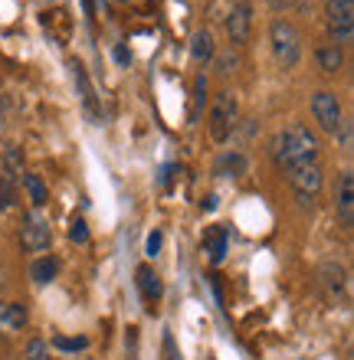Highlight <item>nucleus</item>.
Wrapping results in <instances>:
<instances>
[{
  "label": "nucleus",
  "instance_id": "7ed1b4c3",
  "mask_svg": "<svg viewBox=\"0 0 354 360\" xmlns=\"http://www.w3.org/2000/svg\"><path fill=\"white\" fill-rule=\"evenodd\" d=\"M236 95L233 92H217L210 102V112H207V128H210V138L213 141H227L236 128Z\"/></svg>",
  "mask_w": 354,
  "mask_h": 360
},
{
  "label": "nucleus",
  "instance_id": "b1692460",
  "mask_svg": "<svg viewBox=\"0 0 354 360\" xmlns=\"http://www.w3.org/2000/svg\"><path fill=\"white\" fill-rule=\"evenodd\" d=\"M69 239L72 243H79V246H86L89 243V226L82 217H72V223H69Z\"/></svg>",
  "mask_w": 354,
  "mask_h": 360
},
{
  "label": "nucleus",
  "instance_id": "cd10ccee",
  "mask_svg": "<svg viewBox=\"0 0 354 360\" xmlns=\"http://www.w3.org/2000/svg\"><path fill=\"white\" fill-rule=\"evenodd\" d=\"M7 131V105H4V95H0V134Z\"/></svg>",
  "mask_w": 354,
  "mask_h": 360
},
{
  "label": "nucleus",
  "instance_id": "4468645a",
  "mask_svg": "<svg viewBox=\"0 0 354 360\" xmlns=\"http://www.w3.org/2000/svg\"><path fill=\"white\" fill-rule=\"evenodd\" d=\"M134 278H138V292H141L144 302H158L161 298V275L154 272L151 266H141L138 272H134Z\"/></svg>",
  "mask_w": 354,
  "mask_h": 360
},
{
  "label": "nucleus",
  "instance_id": "6ab92c4d",
  "mask_svg": "<svg viewBox=\"0 0 354 360\" xmlns=\"http://www.w3.org/2000/svg\"><path fill=\"white\" fill-rule=\"evenodd\" d=\"M23 190H27V197L33 207H46L49 193H46V184H43L39 174H23Z\"/></svg>",
  "mask_w": 354,
  "mask_h": 360
},
{
  "label": "nucleus",
  "instance_id": "2eb2a0df",
  "mask_svg": "<svg viewBox=\"0 0 354 360\" xmlns=\"http://www.w3.org/2000/svg\"><path fill=\"white\" fill-rule=\"evenodd\" d=\"M227 243H230L227 226L207 229V236H203V249H207V256H210L213 266H217V262H223V256H227Z\"/></svg>",
  "mask_w": 354,
  "mask_h": 360
},
{
  "label": "nucleus",
  "instance_id": "5701e85b",
  "mask_svg": "<svg viewBox=\"0 0 354 360\" xmlns=\"http://www.w3.org/2000/svg\"><path fill=\"white\" fill-rule=\"evenodd\" d=\"M17 203V190H13V180H7L4 174H0V213L4 210H10Z\"/></svg>",
  "mask_w": 354,
  "mask_h": 360
},
{
  "label": "nucleus",
  "instance_id": "412c9836",
  "mask_svg": "<svg viewBox=\"0 0 354 360\" xmlns=\"http://www.w3.org/2000/svg\"><path fill=\"white\" fill-rule=\"evenodd\" d=\"M23 174V158H20V148L17 144H7L4 148V177L13 180Z\"/></svg>",
  "mask_w": 354,
  "mask_h": 360
},
{
  "label": "nucleus",
  "instance_id": "f257e3e1",
  "mask_svg": "<svg viewBox=\"0 0 354 360\" xmlns=\"http://www.w3.org/2000/svg\"><path fill=\"white\" fill-rule=\"evenodd\" d=\"M272 154H276V164L282 171L296 167V164L318 161V138L312 134V128L296 122L286 131H279V138L272 141Z\"/></svg>",
  "mask_w": 354,
  "mask_h": 360
},
{
  "label": "nucleus",
  "instance_id": "ddd939ff",
  "mask_svg": "<svg viewBox=\"0 0 354 360\" xmlns=\"http://www.w3.org/2000/svg\"><path fill=\"white\" fill-rule=\"evenodd\" d=\"M72 79H76V86H79V95H82V105H86V112L92 115V118H99V98H96V89H92V82H89L86 76V66L82 63H72Z\"/></svg>",
  "mask_w": 354,
  "mask_h": 360
},
{
  "label": "nucleus",
  "instance_id": "39448f33",
  "mask_svg": "<svg viewBox=\"0 0 354 360\" xmlns=\"http://www.w3.org/2000/svg\"><path fill=\"white\" fill-rule=\"evenodd\" d=\"M312 115H315L318 128H322V131H328V134H338V131H341V124H345L341 102H338V95L328 92V89H322V92L312 95Z\"/></svg>",
  "mask_w": 354,
  "mask_h": 360
},
{
  "label": "nucleus",
  "instance_id": "1a4fd4ad",
  "mask_svg": "<svg viewBox=\"0 0 354 360\" xmlns=\"http://www.w3.org/2000/svg\"><path fill=\"white\" fill-rule=\"evenodd\" d=\"M49 243H53V233H49V226L43 223V219H27L23 223V249H30V252H43V249H49Z\"/></svg>",
  "mask_w": 354,
  "mask_h": 360
},
{
  "label": "nucleus",
  "instance_id": "a211bd4d",
  "mask_svg": "<svg viewBox=\"0 0 354 360\" xmlns=\"http://www.w3.org/2000/svg\"><path fill=\"white\" fill-rule=\"evenodd\" d=\"M318 66L325 69V72H338V69L345 66V49L335 46V43H325V46H318Z\"/></svg>",
  "mask_w": 354,
  "mask_h": 360
},
{
  "label": "nucleus",
  "instance_id": "f8f14e48",
  "mask_svg": "<svg viewBox=\"0 0 354 360\" xmlns=\"http://www.w3.org/2000/svg\"><path fill=\"white\" fill-rule=\"evenodd\" d=\"M27 328V308L17 302H0V331L13 334Z\"/></svg>",
  "mask_w": 354,
  "mask_h": 360
},
{
  "label": "nucleus",
  "instance_id": "20e7f679",
  "mask_svg": "<svg viewBox=\"0 0 354 360\" xmlns=\"http://www.w3.org/2000/svg\"><path fill=\"white\" fill-rule=\"evenodd\" d=\"M325 23L331 43L345 49L354 39V0H325Z\"/></svg>",
  "mask_w": 354,
  "mask_h": 360
},
{
  "label": "nucleus",
  "instance_id": "f03ea898",
  "mask_svg": "<svg viewBox=\"0 0 354 360\" xmlns=\"http://www.w3.org/2000/svg\"><path fill=\"white\" fill-rule=\"evenodd\" d=\"M269 43H272V56L282 69H292L302 59V37L292 20L286 17H276L272 27H269Z\"/></svg>",
  "mask_w": 354,
  "mask_h": 360
},
{
  "label": "nucleus",
  "instance_id": "a878e982",
  "mask_svg": "<svg viewBox=\"0 0 354 360\" xmlns=\"http://www.w3.org/2000/svg\"><path fill=\"white\" fill-rule=\"evenodd\" d=\"M86 338H56L53 341V347H59V351H82L86 347Z\"/></svg>",
  "mask_w": 354,
  "mask_h": 360
},
{
  "label": "nucleus",
  "instance_id": "423d86ee",
  "mask_svg": "<svg viewBox=\"0 0 354 360\" xmlns=\"http://www.w3.org/2000/svg\"><path fill=\"white\" fill-rule=\"evenodd\" d=\"M289 184L296 187L298 200L302 203H315V193L322 190V167H318V161H308V164H296V167H289Z\"/></svg>",
  "mask_w": 354,
  "mask_h": 360
},
{
  "label": "nucleus",
  "instance_id": "aec40b11",
  "mask_svg": "<svg viewBox=\"0 0 354 360\" xmlns=\"http://www.w3.org/2000/svg\"><path fill=\"white\" fill-rule=\"evenodd\" d=\"M203 108H207V76H197L194 79V98H191V122H201Z\"/></svg>",
  "mask_w": 354,
  "mask_h": 360
},
{
  "label": "nucleus",
  "instance_id": "f3484780",
  "mask_svg": "<svg viewBox=\"0 0 354 360\" xmlns=\"http://www.w3.org/2000/svg\"><path fill=\"white\" fill-rule=\"evenodd\" d=\"M213 53H217L213 33H210V30H197V33L191 37V56H194V63H207V59H213Z\"/></svg>",
  "mask_w": 354,
  "mask_h": 360
},
{
  "label": "nucleus",
  "instance_id": "9b49d317",
  "mask_svg": "<svg viewBox=\"0 0 354 360\" xmlns=\"http://www.w3.org/2000/svg\"><path fill=\"white\" fill-rule=\"evenodd\" d=\"M213 171L220 174V177H243L249 171V158L243 151H223L213 164Z\"/></svg>",
  "mask_w": 354,
  "mask_h": 360
},
{
  "label": "nucleus",
  "instance_id": "4be33fe9",
  "mask_svg": "<svg viewBox=\"0 0 354 360\" xmlns=\"http://www.w3.org/2000/svg\"><path fill=\"white\" fill-rule=\"evenodd\" d=\"M213 59H217V72L220 76H230L233 69H236V63H239V56H236V49H223V53H213Z\"/></svg>",
  "mask_w": 354,
  "mask_h": 360
},
{
  "label": "nucleus",
  "instance_id": "dca6fc26",
  "mask_svg": "<svg viewBox=\"0 0 354 360\" xmlns=\"http://www.w3.org/2000/svg\"><path fill=\"white\" fill-rule=\"evenodd\" d=\"M59 275V262L53 256H37L30 262V278L37 285H49Z\"/></svg>",
  "mask_w": 354,
  "mask_h": 360
},
{
  "label": "nucleus",
  "instance_id": "6e6552de",
  "mask_svg": "<svg viewBox=\"0 0 354 360\" xmlns=\"http://www.w3.org/2000/svg\"><path fill=\"white\" fill-rule=\"evenodd\" d=\"M335 213L345 229L354 226V174L345 171L335 184Z\"/></svg>",
  "mask_w": 354,
  "mask_h": 360
},
{
  "label": "nucleus",
  "instance_id": "c85d7f7f",
  "mask_svg": "<svg viewBox=\"0 0 354 360\" xmlns=\"http://www.w3.org/2000/svg\"><path fill=\"white\" fill-rule=\"evenodd\" d=\"M115 59H118V63H132V53H128V46H115Z\"/></svg>",
  "mask_w": 354,
  "mask_h": 360
},
{
  "label": "nucleus",
  "instance_id": "c756f323",
  "mask_svg": "<svg viewBox=\"0 0 354 360\" xmlns=\"http://www.w3.org/2000/svg\"><path fill=\"white\" fill-rule=\"evenodd\" d=\"M269 4H272V10H282V7H292L296 0H269Z\"/></svg>",
  "mask_w": 354,
  "mask_h": 360
},
{
  "label": "nucleus",
  "instance_id": "0eeeda50",
  "mask_svg": "<svg viewBox=\"0 0 354 360\" xmlns=\"http://www.w3.org/2000/svg\"><path fill=\"white\" fill-rule=\"evenodd\" d=\"M249 30H253V4L239 0L236 7L227 13V37H230L233 46H243L249 39Z\"/></svg>",
  "mask_w": 354,
  "mask_h": 360
},
{
  "label": "nucleus",
  "instance_id": "bb28decb",
  "mask_svg": "<svg viewBox=\"0 0 354 360\" xmlns=\"http://www.w3.org/2000/svg\"><path fill=\"white\" fill-rule=\"evenodd\" d=\"M161 233H158V229H154V233H148V243H144V252H148V256H158V252H161Z\"/></svg>",
  "mask_w": 354,
  "mask_h": 360
},
{
  "label": "nucleus",
  "instance_id": "9d476101",
  "mask_svg": "<svg viewBox=\"0 0 354 360\" xmlns=\"http://www.w3.org/2000/svg\"><path fill=\"white\" fill-rule=\"evenodd\" d=\"M322 288H325V295L331 298V302H338V298H345V288H348V272L341 266H335V262H328V266H322Z\"/></svg>",
  "mask_w": 354,
  "mask_h": 360
},
{
  "label": "nucleus",
  "instance_id": "393cba45",
  "mask_svg": "<svg viewBox=\"0 0 354 360\" xmlns=\"http://www.w3.org/2000/svg\"><path fill=\"white\" fill-rule=\"evenodd\" d=\"M23 360H49V347H46V341L33 338V341L27 344V354H23Z\"/></svg>",
  "mask_w": 354,
  "mask_h": 360
}]
</instances>
